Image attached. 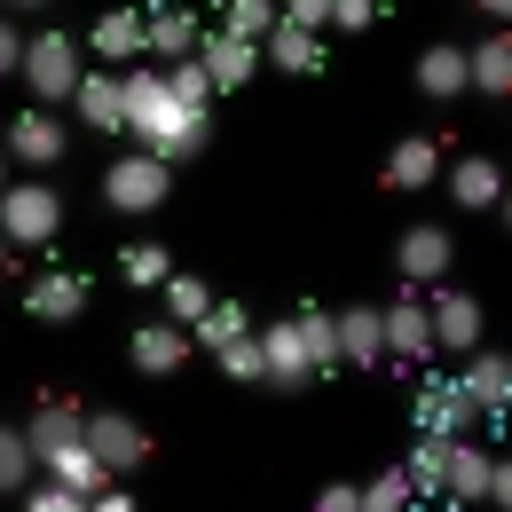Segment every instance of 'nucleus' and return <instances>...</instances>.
<instances>
[{
    "label": "nucleus",
    "instance_id": "f257e3e1",
    "mask_svg": "<svg viewBox=\"0 0 512 512\" xmlns=\"http://www.w3.org/2000/svg\"><path fill=\"white\" fill-rule=\"evenodd\" d=\"M0 237H8V253H48L64 237V190H56V174H32V182L0 190Z\"/></svg>",
    "mask_w": 512,
    "mask_h": 512
},
{
    "label": "nucleus",
    "instance_id": "f03ea898",
    "mask_svg": "<svg viewBox=\"0 0 512 512\" xmlns=\"http://www.w3.org/2000/svg\"><path fill=\"white\" fill-rule=\"evenodd\" d=\"M79 71H87V56H79V40H71V32H24V64H16V79L32 87V103H40V111L71 103Z\"/></svg>",
    "mask_w": 512,
    "mask_h": 512
},
{
    "label": "nucleus",
    "instance_id": "7ed1b4c3",
    "mask_svg": "<svg viewBox=\"0 0 512 512\" xmlns=\"http://www.w3.org/2000/svg\"><path fill=\"white\" fill-rule=\"evenodd\" d=\"M166 197H174V166H166V158H150V150H127V158H111V166H103V205H111V213H127V221L158 213Z\"/></svg>",
    "mask_w": 512,
    "mask_h": 512
},
{
    "label": "nucleus",
    "instance_id": "20e7f679",
    "mask_svg": "<svg viewBox=\"0 0 512 512\" xmlns=\"http://www.w3.org/2000/svg\"><path fill=\"white\" fill-rule=\"evenodd\" d=\"M134 150H150V158H166V166H190L197 150L213 142V111H190V103H158L150 119H134Z\"/></svg>",
    "mask_w": 512,
    "mask_h": 512
},
{
    "label": "nucleus",
    "instance_id": "39448f33",
    "mask_svg": "<svg viewBox=\"0 0 512 512\" xmlns=\"http://www.w3.org/2000/svg\"><path fill=\"white\" fill-rule=\"evenodd\" d=\"M0 150H8V166H32V174H56L71 158V127H56V111H16L8 134H0Z\"/></svg>",
    "mask_w": 512,
    "mask_h": 512
},
{
    "label": "nucleus",
    "instance_id": "423d86ee",
    "mask_svg": "<svg viewBox=\"0 0 512 512\" xmlns=\"http://www.w3.org/2000/svg\"><path fill=\"white\" fill-rule=\"evenodd\" d=\"M442 190H449L457 213H497V197L512 190V174H505L497 150H465V158H449V166H442Z\"/></svg>",
    "mask_w": 512,
    "mask_h": 512
},
{
    "label": "nucleus",
    "instance_id": "0eeeda50",
    "mask_svg": "<svg viewBox=\"0 0 512 512\" xmlns=\"http://www.w3.org/2000/svg\"><path fill=\"white\" fill-rule=\"evenodd\" d=\"M260 339V386H276V394H300V386L316 379V363H308V339H300V323L276 316L253 331Z\"/></svg>",
    "mask_w": 512,
    "mask_h": 512
},
{
    "label": "nucleus",
    "instance_id": "6e6552de",
    "mask_svg": "<svg viewBox=\"0 0 512 512\" xmlns=\"http://www.w3.org/2000/svg\"><path fill=\"white\" fill-rule=\"evenodd\" d=\"M87 300H95V276H79V268H40L24 284V316H40V323H79Z\"/></svg>",
    "mask_w": 512,
    "mask_h": 512
},
{
    "label": "nucleus",
    "instance_id": "1a4fd4ad",
    "mask_svg": "<svg viewBox=\"0 0 512 512\" xmlns=\"http://www.w3.org/2000/svg\"><path fill=\"white\" fill-rule=\"evenodd\" d=\"M449 260H457V237H449L442 221H418V229H402V245H394V268H402V284H410V292L442 284Z\"/></svg>",
    "mask_w": 512,
    "mask_h": 512
},
{
    "label": "nucleus",
    "instance_id": "9d476101",
    "mask_svg": "<svg viewBox=\"0 0 512 512\" xmlns=\"http://www.w3.org/2000/svg\"><path fill=\"white\" fill-rule=\"evenodd\" d=\"M87 449L111 465V481L134 473V465H150V434H142V418H127V410H87Z\"/></svg>",
    "mask_w": 512,
    "mask_h": 512
},
{
    "label": "nucleus",
    "instance_id": "9b49d317",
    "mask_svg": "<svg viewBox=\"0 0 512 512\" xmlns=\"http://www.w3.org/2000/svg\"><path fill=\"white\" fill-rule=\"evenodd\" d=\"M426 316H434V355H473L481 347V300L473 292H449V284H434V300H426Z\"/></svg>",
    "mask_w": 512,
    "mask_h": 512
},
{
    "label": "nucleus",
    "instance_id": "f8f14e48",
    "mask_svg": "<svg viewBox=\"0 0 512 512\" xmlns=\"http://www.w3.org/2000/svg\"><path fill=\"white\" fill-rule=\"evenodd\" d=\"M24 442H32V457H40V465H48V457H64V449L87 442V410H79L71 394H48V402L24 418Z\"/></svg>",
    "mask_w": 512,
    "mask_h": 512
},
{
    "label": "nucleus",
    "instance_id": "ddd939ff",
    "mask_svg": "<svg viewBox=\"0 0 512 512\" xmlns=\"http://www.w3.org/2000/svg\"><path fill=\"white\" fill-rule=\"evenodd\" d=\"M379 323H386V355L394 363H434V316H426V300L410 284H402L394 308H379Z\"/></svg>",
    "mask_w": 512,
    "mask_h": 512
},
{
    "label": "nucleus",
    "instance_id": "4468645a",
    "mask_svg": "<svg viewBox=\"0 0 512 512\" xmlns=\"http://www.w3.org/2000/svg\"><path fill=\"white\" fill-rule=\"evenodd\" d=\"M197 16L190 0H174V8H142V56L150 64H182V56H197Z\"/></svg>",
    "mask_w": 512,
    "mask_h": 512
},
{
    "label": "nucleus",
    "instance_id": "2eb2a0df",
    "mask_svg": "<svg viewBox=\"0 0 512 512\" xmlns=\"http://www.w3.org/2000/svg\"><path fill=\"white\" fill-rule=\"evenodd\" d=\"M71 111H79V127H95V134H127L119 71H111V64H87V71H79V87H71Z\"/></svg>",
    "mask_w": 512,
    "mask_h": 512
},
{
    "label": "nucleus",
    "instance_id": "dca6fc26",
    "mask_svg": "<svg viewBox=\"0 0 512 512\" xmlns=\"http://www.w3.org/2000/svg\"><path fill=\"white\" fill-rule=\"evenodd\" d=\"M197 64L213 79V95H237L245 79L260 71V40H237V32H205L197 40Z\"/></svg>",
    "mask_w": 512,
    "mask_h": 512
},
{
    "label": "nucleus",
    "instance_id": "f3484780",
    "mask_svg": "<svg viewBox=\"0 0 512 512\" xmlns=\"http://www.w3.org/2000/svg\"><path fill=\"white\" fill-rule=\"evenodd\" d=\"M442 142H434V134H402V142H394V150H386V190L394 197H410V190H434V182H442Z\"/></svg>",
    "mask_w": 512,
    "mask_h": 512
},
{
    "label": "nucleus",
    "instance_id": "a211bd4d",
    "mask_svg": "<svg viewBox=\"0 0 512 512\" xmlns=\"http://www.w3.org/2000/svg\"><path fill=\"white\" fill-rule=\"evenodd\" d=\"M87 56H95V64H142V0H119V8L95 16Z\"/></svg>",
    "mask_w": 512,
    "mask_h": 512
},
{
    "label": "nucleus",
    "instance_id": "6ab92c4d",
    "mask_svg": "<svg viewBox=\"0 0 512 512\" xmlns=\"http://www.w3.org/2000/svg\"><path fill=\"white\" fill-rule=\"evenodd\" d=\"M127 355H134V371H142V379H174V371L190 363V331L158 316V323H142V331L127 339Z\"/></svg>",
    "mask_w": 512,
    "mask_h": 512
},
{
    "label": "nucleus",
    "instance_id": "aec40b11",
    "mask_svg": "<svg viewBox=\"0 0 512 512\" xmlns=\"http://www.w3.org/2000/svg\"><path fill=\"white\" fill-rule=\"evenodd\" d=\"M410 418H418V434H442V442H457V434H465L481 410L465 402V386H457V379H426V386H418V410H410Z\"/></svg>",
    "mask_w": 512,
    "mask_h": 512
},
{
    "label": "nucleus",
    "instance_id": "412c9836",
    "mask_svg": "<svg viewBox=\"0 0 512 512\" xmlns=\"http://www.w3.org/2000/svg\"><path fill=\"white\" fill-rule=\"evenodd\" d=\"M489 473H497V457L481 442H449V473H442V505H489Z\"/></svg>",
    "mask_w": 512,
    "mask_h": 512
},
{
    "label": "nucleus",
    "instance_id": "4be33fe9",
    "mask_svg": "<svg viewBox=\"0 0 512 512\" xmlns=\"http://www.w3.org/2000/svg\"><path fill=\"white\" fill-rule=\"evenodd\" d=\"M331 316H339V371H379L386 363L379 308H331Z\"/></svg>",
    "mask_w": 512,
    "mask_h": 512
},
{
    "label": "nucleus",
    "instance_id": "5701e85b",
    "mask_svg": "<svg viewBox=\"0 0 512 512\" xmlns=\"http://www.w3.org/2000/svg\"><path fill=\"white\" fill-rule=\"evenodd\" d=\"M505 379H512V355H489V347H473V355H465V371H457L465 402H473L481 418H505Z\"/></svg>",
    "mask_w": 512,
    "mask_h": 512
},
{
    "label": "nucleus",
    "instance_id": "b1692460",
    "mask_svg": "<svg viewBox=\"0 0 512 512\" xmlns=\"http://www.w3.org/2000/svg\"><path fill=\"white\" fill-rule=\"evenodd\" d=\"M410 79H418V95H426V103H457V95L473 87V71H465V48H449V40H434V48L418 56V71H410Z\"/></svg>",
    "mask_w": 512,
    "mask_h": 512
},
{
    "label": "nucleus",
    "instance_id": "393cba45",
    "mask_svg": "<svg viewBox=\"0 0 512 512\" xmlns=\"http://www.w3.org/2000/svg\"><path fill=\"white\" fill-rule=\"evenodd\" d=\"M260 64L292 71V79H316V71H323V40H316V32H300V24H276V32L260 40Z\"/></svg>",
    "mask_w": 512,
    "mask_h": 512
},
{
    "label": "nucleus",
    "instance_id": "a878e982",
    "mask_svg": "<svg viewBox=\"0 0 512 512\" xmlns=\"http://www.w3.org/2000/svg\"><path fill=\"white\" fill-rule=\"evenodd\" d=\"M465 71H473V95H512V40L489 32L481 48H465Z\"/></svg>",
    "mask_w": 512,
    "mask_h": 512
},
{
    "label": "nucleus",
    "instance_id": "bb28decb",
    "mask_svg": "<svg viewBox=\"0 0 512 512\" xmlns=\"http://www.w3.org/2000/svg\"><path fill=\"white\" fill-rule=\"evenodd\" d=\"M158 292H166V323H182V331H190V323L213 308V284H205V276H190V268H174Z\"/></svg>",
    "mask_w": 512,
    "mask_h": 512
},
{
    "label": "nucleus",
    "instance_id": "cd10ccee",
    "mask_svg": "<svg viewBox=\"0 0 512 512\" xmlns=\"http://www.w3.org/2000/svg\"><path fill=\"white\" fill-rule=\"evenodd\" d=\"M32 473H40V457L24 442V426H0V497H24Z\"/></svg>",
    "mask_w": 512,
    "mask_h": 512
},
{
    "label": "nucleus",
    "instance_id": "c85d7f7f",
    "mask_svg": "<svg viewBox=\"0 0 512 512\" xmlns=\"http://www.w3.org/2000/svg\"><path fill=\"white\" fill-rule=\"evenodd\" d=\"M48 473L64 481V489H79V497H95V489H111V465L95 457V449L79 442V449H64V457H48Z\"/></svg>",
    "mask_w": 512,
    "mask_h": 512
},
{
    "label": "nucleus",
    "instance_id": "c756f323",
    "mask_svg": "<svg viewBox=\"0 0 512 512\" xmlns=\"http://www.w3.org/2000/svg\"><path fill=\"white\" fill-rule=\"evenodd\" d=\"M300 339H308V363H316V379L323 371H339V316H331V308H300Z\"/></svg>",
    "mask_w": 512,
    "mask_h": 512
},
{
    "label": "nucleus",
    "instance_id": "7c9ffc66",
    "mask_svg": "<svg viewBox=\"0 0 512 512\" xmlns=\"http://www.w3.org/2000/svg\"><path fill=\"white\" fill-rule=\"evenodd\" d=\"M402 473H410V489L434 505V497H442V473H449V442H442V434H418V449H410Z\"/></svg>",
    "mask_w": 512,
    "mask_h": 512
},
{
    "label": "nucleus",
    "instance_id": "2f4dec72",
    "mask_svg": "<svg viewBox=\"0 0 512 512\" xmlns=\"http://www.w3.org/2000/svg\"><path fill=\"white\" fill-rule=\"evenodd\" d=\"M119 276H127L134 292H158V284L174 276V253H166V245H127V253H119Z\"/></svg>",
    "mask_w": 512,
    "mask_h": 512
},
{
    "label": "nucleus",
    "instance_id": "473e14b6",
    "mask_svg": "<svg viewBox=\"0 0 512 512\" xmlns=\"http://www.w3.org/2000/svg\"><path fill=\"white\" fill-rule=\"evenodd\" d=\"M276 24H284L276 0H229V8H221V32H237V40H268Z\"/></svg>",
    "mask_w": 512,
    "mask_h": 512
},
{
    "label": "nucleus",
    "instance_id": "72a5a7b5",
    "mask_svg": "<svg viewBox=\"0 0 512 512\" xmlns=\"http://www.w3.org/2000/svg\"><path fill=\"white\" fill-rule=\"evenodd\" d=\"M237 331H245V308H237V300H213V308L190 323V347H205V355H213V347H229Z\"/></svg>",
    "mask_w": 512,
    "mask_h": 512
},
{
    "label": "nucleus",
    "instance_id": "f704fd0d",
    "mask_svg": "<svg viewBox=\"0 0 512 512\" xmlns=\"http://www.w3.org/2000/svg\"><path fill=\"white\" fill-rule=\"evenodd\" d=\"M166 95H174V103H190V111H213V79H205V64H197V56L166 64Z\"/></svg>",
    "mask_w": 512,
    "mask_h": 512
},
{
    "label": "nucleus",
    "instance_id": "c9c22d12",
    "mask_svg": "<svg viewBox=\"0 0 512 512\" xmlns=\"http://www.w3.org/2000/svg\"><path fill=\"white\" fill-rule=\"evenodd\" d=\"M213 363H221V379H245V386H260V339H253V331H237L229 347H213Z\"/></svg>",
    "mask_w": 512,
    "mask_h": 512
},
{
    "label": "nucleus",
    "instance_id": "e433bc0d",
    "mask_svg": "<svg viewBox=\"0 0 512 512\" xmlns=\"http://www.w3.org/2000/svg\"><path fill=\"white\" fill-rule=\"evenodd\" d=\"M410 497H418V489H410V473L394 465V473H379V481L363 489V512H410Z\"/></svg>",
    "mask_w": 512,
    "mask_h": 512
},
{
    "label": "nucleus",
    "instance_id": "4c0bfd02",
    "mask_svg": "<svg viewBox=\"0 0 512 512\" xmlns=\"http://www.w3.org/2000/svg\"><path fill=\"white\" fill-rule=\"evenodd\" d=\"M24 512H87V497L64 489V481H48V489H24Z\"/></svg>",
    "mask_w": 512,
    "mask_h": 512
},
{
    "label": "nucleus",
    "instance_id": "58836bf2",
    "mask_svg": "<svg viewBox=\"0 0 512 512\" xmlns=\"http://www.w3.org/2000/svg\"><path fill=\"white\" fill-rule=\"evenodd\" d=\"M379 8H386V0H331V32H371Z\"/></svg>",
    "mask_w": 512,
    "mask_h": 512
},
{
    "label": "nucleus",
    "instance_id": "ea45409f",
    "mask_svg": "<svg viewBox=\"0 0 512 512\" xmlns=\"http://www.w3.org/2000/svg\"><path fill=\"white\" fill-rule=\"evenodd\" d=\"M308 512H363V481H323Z\"/></svg>",
    "mask_w": 512,
    "mask_h": 512
},
{
    "label": "nucleus",
    "instance_id": "a19ab883",
    "mask_svg": "<svg viewBox=\"0 0 512 512\" xmlns=\"http://www.w3.org/2000/svg\"><path fill=\"white\" fill-rule=\"evenodd\" d=\"M284 8V24H300V32H323L331 24V0H276Z\"/></svg>",
    "mask_w": 512,
    "mask_h": 512
},
{
    "label": "nucleus",
    "instance_id": "79ce46f5",
    "mask_svg": "<svg viewBox=\"0 0 512 512\" xmlns=\"http://www.w3.org/2000/svg\"><path fill=\"white\" fill-rule=\"evenodd\" d=\"M16 64H24V32H16V16L0 8V79H16Z\"/></svg>",
    "mask_w": 512,
    "mask_h": 512
},
{
    "label": "nucleus",
    "instance_id": "37998d69",
    "mask_svg": "<svg viewBox=\"0 0 512 512\" xmlns=\"http://www.w3.org/2000/svg\"><path fill=\"white\" fill-rule=\"evenodd\" d=\"M489 505L512 512V457H497V473H489Z\"/></svg>",
    "mask_w": 512,
    "mask_h": 512
},
{
    "label": "nucleus",
    "instance_id": "c03bdc74",
    "mask_svg": "<svg viewBox=\"0 0 512 512\" xmlns=\"http://www.w3.org/2000/svg\"><path fill=\"white\" fill-rule=\"evenodd\" d=\"M87 512H142V505H134L119 481H111V489H95V497H87Z\"/></svg>",
    "mask_w": 512,
    "mask_h": 512
},
{
    "label": "nucleus",
    "instance_id": "a18cd8bd",
    "mask_svg": "<svg viewBox=\"0 0 512 512\" xmlns=\"http://www.w3.org/2000/svg\"><path fill=\"white\" fill-rule=\"evenodd\" d=\"M473 8H481L489 24H512V0H473Z\"/></svg>",
    "mask_w": 512,
    "mask_h": 512
},
{
    "label": "nucleus",
    "instance_id": "49530a36",
    "mask_svg": "<svg viewBox=\"0 0 512 512\" xmlns=\"http://www.w3.org/2000/svg\"><path fill=\"white\" fill-rule=\"evenodd\" d=\"M8 16H40V8H56V0H0Z\"/></svg>",
    "mask_w": 512,
    "mask_h": 512
},
{
    "label": "nucleus",
    "instance_id": "de8ad7c7",
    "mask_svg": "<svg viewBox=\"0 0 512 512\" xmlns=\"http://www.w3.org/2000/svg\"><path fill=\"white\" fill-rule=\"evenodd\" d=\"M497 213H505V229H512V190H505V197H497Z\"/></svg>",
    "mask_w": 512,
    "mask_h": 512
},
{
    "label": "nucleus",
    "instance_id": "09e8293b",
    "mask_svg": "<svg viewBox=\"0 0 512 512\" xmlns=\"http://www.w3.org/2000/svg\"><path fill=\"white\" fill-rule=\"evenodd\" d=\"M8 182H16V174H8V150H0V190H8Z\"/></svg>",
    "mask_w": 512,
    "mask_h": 512
},
{
    "label": "nucleus",
    "instance_id": "8fccbe9b",
    "mask_svg": "<svg viewBox=\"0 0 512 512\" xmlns=\"http://www.w3.org/2000/svg\"><path fill=\"white\" fill-rule=\"evenodd\" d=\"M0 276H8V237H0Z\"/></svg>",
    "mask_w": 512,
    "mask_h": 512
},
{
    "label": "nucleus",
    "instance_id": "3c124183",
    "mask_svg": "<svg viewBox=\"0 0 512 512\" xmlns=\"http://www.w3.org/2000/svg\"><path fill=\"white\" fill-rule=\"evenodd\" d=\"M505 418H512V379H505Z\"/></svg>",
    "mask_w": 512,
    "mask_h": 512
},
{
    "label": "nucleus",
    "instance_id": "603ef678",
    "mask_svg": "<svg viewBox=\"0 0 512 512\" xmlns=\"http://www.w3.org/2000/svg\"><path fill=\"white\" fill-rule=\"evenodd\" d=\"M142 8H174V0H142Z\"/></svg>",
    "mask_w": 512,
    "mask_h": 512
}]
</instances>
